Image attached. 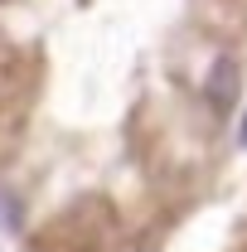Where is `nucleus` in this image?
<instances>
[{"mask_svg":"<svg viewBox=\"0 0 247 252\" xmlns=\"http://www.w3.org/2000/svg\"><path fill=\"white\" fill-rule=\"evenodd\" d=\"M238 146H247V112H243V126H238Z\"/></svg>","mask_w":247,"mask_h":252,"instance_id":"obj_2","label":"nucleus"},{"mask_svg":"<svg viewBox=\"0 0 247 252\" xmlns=\"http://www.w3.org/2000/svg\"><path fill=\"white\" fill-rule=\"evenodd\" d=\"M238 83H243V68H238L233 54H223L214 63V73H209V83H204V97H209V107H214L218 117H228L238 107Z\"/></svg>","mask_w":247,"mask_h":252,"instance_id":"obj_1","label":"nucleus"}]
</instances>
